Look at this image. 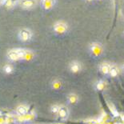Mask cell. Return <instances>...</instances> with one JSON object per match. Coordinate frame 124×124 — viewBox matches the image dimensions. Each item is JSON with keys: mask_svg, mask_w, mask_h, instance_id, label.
<instances>
[{"mask_svg": "<svg viewBox=\"0 0 124 124\" xmlns=\"http://www.w3.org/2000/svg\"><path fill=\"white\" fill-rule=\"evenodd\" d=\"M59 106H53L51 108V111L54 112V113H58L59 110Z\"/></svg>", "mask_w": 124, "mask_h": 124, "instance_id": "cell-16", "label": "cell"}, {"mask_svg": "<svg viewBox=\"0 0 124 124\" xmlns=\"http://www.w3.org/2000/svg\"><path fill=\"white\" fill-rule=\"evenodd\" d=\"M18 1V0H4L3 5H4V7H6V8L11 9L15 6V4L17 3Z\"/></svg>", "mask_w": 124, "mask_h": 124, "instance_id": "cell-9", "label": "cell"}, {"mask_svg": "<svg viewBox=\"0 0 124 124\" xmlns=\"http://www.w3.org/2000/svg\"><path fill=\"white\" fill-rule=\"evenodd\" d=\"M13 69H14V68H13L12 65H10V64H7L4 66V71L7 74H10L13 71Z\"/></svg>", "mask_w": 124, "mask_h": 124, "instance_id": "cell-14", "label": "cell"}, {"mask_svg": "<svg viewBox=\"0 0 124 124\" xmlns=\"http://www.w3.org/2000/svg\"><path fill=\"white\" fill-rule=\"evenodd\" d=\"M91 51H92V53H93L94 54H100L102 52V47L101 46H100V44L99 43H92L91 45Z\"/></svg>", "mask_w": 124, "mask_h": 124, "instance_id": "cell-6", "label": "cell"}, {"mask_svg": "<svg viewBox=\"0 0 124 124\" xmlns=\"http://www.w3.org/2000/svg\"><path fill=\"white\" fill-rule=\"evenodd\" d=\"M58 114H59V117L62 118H65L67 116V114H68V110L66 107H60L59 108V112H58Z\"/></svg>", "mask_w": 124, "mask_h": 124, "instance_id": "cell-10", "label": "cell"}, {"mask_svg": "<svg viewBox=\"0 0 124 124\" xmlns=\"http://www.w3.org/2000/svg\"><path fill=\"white\" fill-rule=\"evenodd\" d=\"M53 28L54 31L58 34H64L65 32H67L68 26L63 21H58L54 24Z\"/></svg>", "mask_w": 124, "mask_h": 124, "instance_id": "cell-3", "label": "cell"}, {"mask_svg": "<svg viewBox=\"0 0 124 124\" xmlns=\"http://www.w3.org/2000/svg\"><path fill=\"white\" fill-rule=\"evenodd\" d=\"M110 67H111V66H110L109 63L103 62L101 66H100V70H101V72L102 74H104V75H108L110 72Z\"/></svg>", "mask_w": 124, "mask_h": 124, "instance_id": "cell-7", "label": "cell"}, {"mask_svg": "<svg viewBox=\"0 0 124 124\" xmlns=\"http://www.w3.org/2000/svg\"><path fill=\"white\" fill-rule=\"evenodd\" d=\"M123 70H124V67H123Z\"/></svg>", "mask_w": 124, "mask_h": 124, "instance_id": "cell-19", "label": "cell"}, {"mask_svg": "<svg viewBox=\"0 0 124 124\" xmlns=\"http://www.w3.org/2000/svg\"><path fill=\"white\" fill-rule=\"evenodd\" d=\"M118 71L117 67H110V72H109L110 76H112V77H116V76L118 75Z\"/></svg>", "mask_w": 124, "mask_h": 124, "instance_id": "cell-13", "label": "cell"}, {"mask_svg": "<svg viewBox=\"0 0 124 124\" xmlns=\"http://www.w3.org/2000/svg\"><path fill=\"white\" fill-rule=\"evenodd\" d=\"M104 87H105V83H104V82H102V81H99V83L96 84V88L97 90H99V91H101V90H102Z\"/></svg>", "mask_w": 124, "mask_h": 124, "instance_id": "cell-15", "label": "cell"}, {"mask_svg": "<svg viewBox=\"0 0 124 124\" xmlns=\"http://www.w3.org/2000/svg\"><path fill=\"white\" fill-rule=\"evenodd\" d=\"M18 5L23 9L30 10L35 8L37 5V0H18Z\"/></svg>", "mask_w": 124, "mask_h": 124, "instance_id": "cell-2", "label": "cell"}, {"mask_svg": "<svg viewBox=\"0 0 124 124\" xmlns=\"http://www.w3.org/2000/svg\"><path fill=\"white\" fill-rule=\"evenodd\" d=\"M43 6L46 10H50L54 7L55 3V0H42Z\"/></svg>", "mask_w": 124, "mask_h": 124, "instance_id": "cell-8", "label": "cell"}, {"mask_svg": "<svg viewBox=\"0 0 124 124\" xmlns=\"http://www.w3.org/2000/svg\"><path fill=\"white\" fill-rule=\"evenodd\" d=\"M86 1H88V2H91V1H93V0H86Z\"/></svg>", "mask_w": 124, "mask_h": 124, "instance_id": "cell-18", "label": "cell"}, {"mask_svg": "<svg viewBox=\"0 0 124 124\" xmlns=\"http://www.w3.org/2000/svg\"><path fill=\"white\" fill-rule=\"evenodd\" d=\"M81 70V64L77 61H74L70 64V70L72 73H78Z\"/></svg>", "mask_w": 124, "mask_h": 124, "instance_id": "cell-5", "label": "cell"}, {"mask_svg": "<svg viewBox=\"0 0 124 124\" xmlns=\"http://www.w3.org/2000/svg\"><path fill=\"white\" fill-rule=\"evenodd\" d=\"M32 32L27 28H23L18 31V38L21 41L27 42L31 39Z\"/></svg>", "mask_w": 124, "mask_h": 124, "instance_id": "cell-4", "label": "cell"}, {"mask_svg": "<svg viewBox=\"0 0 124 124\" xmlns=\"http://www.w3.org/2000/svg\"><path fill=\"white\" fill-rule=\"evenodd\" d=\"M68 101H69L71 104H75V102H77L78 101V97L75 94H70L68 96Z\"/></svg>", "mask_w": 124, "mask_h": 124, "instance_id": "cell-11", "label": "cell"}, {"mask_svg": "<svg viewBox=\"0 0 124 124\" xmlns=\"http://www.w3.org/2000/svg\"><path fill=\"white\" fill-rule=\"evenodd\" d=\"M3 2H4V0H0V6L3 5Z\"/></svg>", "mask_w": 124, "mask_h": 124, "instance_id": "cell-17", "label": "cell"}, {"mask_svg": "<svg viewBox=\"0 0 124 124\" xmlns=\"http://www.w3.org/2000/svg\"><path fill=\"white\" fill-rule=\"evenodd\" d=\"M27 55V52L22 49H13L7 53V57L11 61H17L22 59Z\"/></svg>", "mask_w": 124, "mask_h": 124, "instance_id": "cell-1", "label": "cell"}, {"mask_svg": "<svg viewBox=\"0 0 124 124\" xmlns=\"http://www.w3.org/2000/svg\"><path fill=\"white\" fill-rule=\"evenodd\" d=\"M17 111L20 115H25L27 112V108L24 106H19L17 108Z\"/></svg>", "mask_w": 124, "mask_h": 124, "instance_id": "cell-12", "label": "cell"}]
</instances>
